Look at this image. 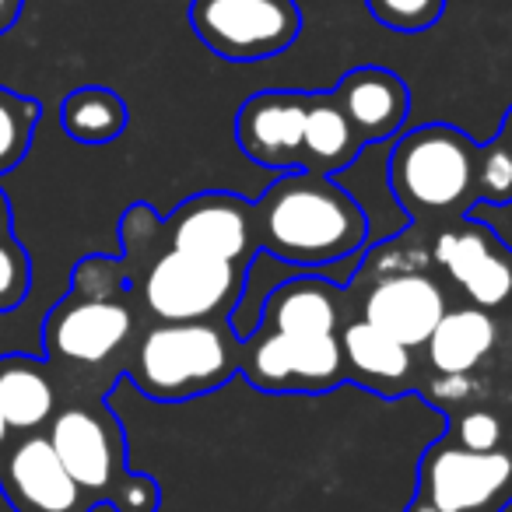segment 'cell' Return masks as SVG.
I'll return each mask as SVG.
<instances>
[{
	"label": "cell",
	"mask_w": 512,
	"mask_h": 512,
	"mask_svg": "<svg viewBox=\"0 0 512 512\" xmlns=\"http://www.w3.org/2000/svg\"><path fill=\"white\" fill-rule=\"evenodd\" d=\"M449 435H453L460 446L467 449H477V453H495V449H502V421L495 418L491 411H470L463 414V418L453 421V428H449Z\"/></svg>",
	"instance_id": "obj_26"
},
{
	"label": "cell",
	"mask_w": 512,
	"mask_h": 512,
	"mask_svg": "<svg viewBox=\"0 0 512 512\" xmlns=\"http://www.w3.org/2000/svg\"><path fill=\"white\" fill-rule=\"evenodd\" d=\"M495 141L502 144V148L509 151V158H512V106L505 109V116H502V127H498Z\"/></svg>",
	"instance_id": "obj_29"
},
{
	"label": "cell",
	"mask_w": 512,
	"mask_h": 512,
	"mask_svg": "<svg viewBox=\"0 0 512 512\" xmlns=\"http://www.w3.org/2000/svg\"><path fill=\"white\" fill-rule=\"evenodd\" d=\"M22 8L25 0H0V36H8L15 29L18 18H22Z\"/></svg>",
	"instance_id": "obj_27"
},
{
	"label": "cell",
	"mask_w": 512,
	"mask_h": 512,
	"mask_svg": "<svg viewBox=\"0 0 512 512\" xmlns=\"http://www.w3.org/2000/svg\"><path fill=\"white\" fill-rule=\"evenodd\" d=\"M39 120H43V106L36 99L0 88V176L18 169V162L29 155Z\"/></svg>",
	"instance_id": "obj_22"
},
{
	"label": "cell",
	"mask_w": 512,
	"mask_h": 512,
	"mask_svg": "<svg viewBox=\"0 0 512 512\" xmlns=\"http://www.w3.org/2000/svg\"><path fill=\"white\" fill-rule=\"evenodd\" d=\"M362 137L348 123L344 109L337 106L334 92H309V113H306V141H302V169L334 176L348 169L362 155Z\"/></svg>",
	"instance_id": "obj_20"
},
{
	"label": "cell",
	"mask_w": 512,
	"mask_h": 512,
	"mask_svg": "<svg viewBox=\"0 0 512 512\" xmlns=\"http://www.w3.org/2000/svg\"><path fill=\"white\" fill-rule=\"evenodd\" d=\"M32 288V260L18 235L0 242V316L15 313Z\"/></svg>",
	"instance_id": "obj_25"
},
{
	"label": "cell",
	"mask_w": 512,
	"mask_h": 512,
	"mask_svg": "<svg viewBox=\"0 0 512 512\" xmlns=\"http://www.w3.org/2000/svg\"><path fill=\"white\" fill-rule=\"evenodd\" d=\"M239 376L264 393H323L348 379L341 334L288 337L253 330L242 337Z\"/></svg>",
	"instance_id": "obj_11"
},
{
	"label": "cell",
	"mask_w": 512,
	"mask_h": 512,
	"mask_svg": "<svg viewBox=\"0 0 512 512\" xmlns=\"http://www.w3.org/2000/svg\"><path fill=\"white\" fill-rule=\"evenodd\" d=\"M341 351L351 383L365 386L386 400H397L407 390H414V351L386 337L372 323L358 320V316L344 320Z\"/></svg>",
	"instance_id": "obj_17"
},
{
	"label": "cell",
	"mask_w": 512,
	"mask_h": 512,
	"mask_svg": "<svg viewBox=\"0 0 512 512\" xmlns=\"http://www.w3.org/2000/svg\"><path fill=\"white\" fill-rule=\"evenodd\" d=\"M239 355L242 337L228 320L151 323L137 330L123 372L155 404H183L239 376Z\"/></svg>",
	"instance_id": "obj_3"
},
{
	"label": "cell",
	"mask_w": 512,
	"mask_h": 512,
	"mask_svg": "<svg viewBox=\"0 0 512 512\" xmlns=\"http://www.w3.org/2000/svg\"><path fill=\"white\" fill-rule=\"evenodd\" d=\"M15 214H11V200H8V193L0 190V242L4 239H11L15 235Z\"/></svg>",
	"instance_id": "obj_28"
},
{
	"label": "cell",
	"mask_w": 512,
	"mask_h": 512,
	"mask_svg": "<svg viewBox=\"0 0 512 512\" xmlns=\"http://www.w3.org/2000/svg\"><path fill=\"white\" fill-rule=\"evenodd\" d=\"M0 491L15 512H92L95 502L81 491L46 432L15 435L0 456Z\"/></svg>",
	"instance_id": "obj_13"
},
{
	"label": "cell",
	"mask_w": 512,
	"mask_h": 512,
	"mask_svg": "<svg viewBox=\"0 0 512 512\" xmlns=\"http://www.w3.org/2000/svg\"><path fill=\"white\" fill-rule=\"evenodd\" d=\"M369 235L362 204L320 172H285L256 200V242L295 267H327L358 253Z\"/></svg>",
	"instance_id": "obj_1"
},
{
	"label": "cell",
	"mask_w": 512,
	"mask_h": 512,
	"mask_svg": "<svg viewBox=\"0 0 512 512\" xmlns=\"http://www.w3.org/2000/svg\"><path fill=\"white\" fill-rule=\"evenodd\" d=\"M162 249L207 256L249 271L256 242V204L242 193L204 190L186 197L169 218H162Z\"/></svg>",
	"instance_id": "obj_10"
},
{
	"label": "cell",
	"mask_w": 512,
	"mask_h": 512,
	"mask_svg": "<svg viewBox=\"0 0 512 512\" xmlns=\"http://www.w3.org/2000/svg\"><path fill=\"white\" fill-rule=\"evenodd\" d=\"M495 316L484 313L477 306H456L449 309L439 320V327L432 330L425 351L428 365H432L439 376H467L470 369L484 362L495 348Z\"/></svg>",
	"instance_id": "obj_19"
},
{
	"label": "cell",
	"mask_w": 512,
	"mask_h": 512,
	"mask_svg": "<svg viewBox=\"0 0 512 512\" xmlns=\"http://www.w3.org/2000/svg\"><path fill=\"white\" fill-rule=\"evenodd\" d=\"M348 309L404 348L418 351L449 313V299L432 274L404 264L393 267L390 249L379 246L358 271L355 288L348 292Z\"/></svg>",
	"instance_id": "obj_7"
},
{
	"label": "cell",
	"mask_w": 512,
	"mask_h": 512,
	"mask_svg": "<svg viewBox=\"0 0 512 512\" xmlns=\"http://www.w3.org/2000/svg\"><path fill=\"white\" fill-rule=\"evenodd\" d=\"M477 204H512V158L495 137L477 148Z\"/></svg>",
	"instance_id": "obj_24"
},
{
	"label": "cell",
	"mask_w": 512,
	"mask_h": 512,
	"mask_svg": "<svg viewBox=\"0 0 512 512\" xmlns=\"http://www.w3.org/2000/svg\"><path fill=\"white\" fill-rule=\"evenodd\" d=\"M348 320V292L320 274H299L271 288L256 330L288 337H334Z\"/></svg>",
	"instance_id": "obj_15"
},
{
	"label": "cell",
	"mask_w": 512,
	"mask_h": 512,
	"mask_svg": "<svg viewBox=\"0 0 512 512\" xmlns=\"http://www.w3.org/2000/svg\"><path fill=\"white\" fill-rule=\"evenodd\" d=\"M11 439H15V435H11L8 421H4V414H0V456H4V449L11 446Z\"/></svg>",
	"instance_id": "obj_30"
},
{
	"label": "cell",
	"mask_w": 512,
	"mask_h": 512,
	"mask_svg": "<svg viewBox=\"0 0 512 512\" xmlns=\"http://www.w3.org/2000/svg\"><path fill=\"white\" fill-rule=\"evenodd\" d=\"M365 8L383 29L418 36L439 25V18L446 15V0H365Z\"/></svg>",
	"instance_id": "obj_23"
},
{
	"label": "cell",
	"mask_w": 512,
	"mask_h": 512,
	"mask_svg": "<svg viewBox=\"0 0 512 512\" xmlns=\"http://www.w3.org/2000/svg\"><path fill=\"white\" fill-rule=\"evenodd\" d=\"M57 411V379L43 358L22 355V351L0 355V414L8 421L11 435L46 432Z\"/></svg>",
	"instance_id": "obj_18"
},
{
	"label": "cell",
	"mask_w": 512,
	"mask_h": 512,
	"mask_svg": "<svg viewBox=\"0 0 512 512\" xmlns=\"http://www.w3.org/2000/svg\"><path fill=\"white\" fill-rule=\"evenodd\" d=\"M246 274L221 260L162 249L127 278L130 299L151 316V323H207L228 320L246 292Z\"/></svg>",
	"instance_id": "obj_6"
},
{
	"label": "cell",
	"mask_w": 512,
	"mask_h": 512,
	"mask_svg": "<svg viewBox=\"0 0 512 512\" xmlns=\"http://www.w3.org/2000/svg\"><path fill=\"white\" fill-rule=\"evenodd\" d=\"M60 123H64L67 137L85 148H102L123 137L130 123V109L123 95H116L106 85H85L74 88L60 106Z\"/></svg>",
	"instance_id": "obj_21"
},
{
	"label": "cell",
	"mask_w": 512,
	"mask_h": 512,
	"mask_svg": "<svg viewBox=\"0 0 512 512\" xmlns=\"http://www.w3.org/2000/svg\"><path fill=\"white\" fill-rule=\"evenodd\" d=\"M477 148L474 137L449 123L407 130L386 162L390 193L414 221L467 218L477 204Z\"/></svg>",
	"instance_id": "obj_4"
},
{
	"label": "cell",
	"mask_w": 512,
	"mask_h": 512,
	"mask_svg": "<svg viewBox=\"0 0 512 512\" xmlns=\"http://www.w3.org/2000/svg\"><path fill=\"white\" fill-rule=\"evenodd\" d=\"M432 260L467 295L470 306L484 313L512 309V246H505L491 225L470 214L442 225L432 242Z\"/></svg>",
	"instance_id": "obj_12"
},
{
	"label": "cell",
	"mask_w": 512,
	"mask_h": 512,
	"mask_svg": "<svg viewBox=\"0 0 512 512\" xmlns=\"http://www.w3.org/2000/svg\"><path fill=\"white\" fill-rule=\"evenodd\" d=\"M337 106L344 109L348 123L362 144H376L393 137L411 113V88L400 74L386 67H351L334 88Z\"/></svg>",
	"instance_id": "obj_16"
},
{
	"label": "cell",
	"mask_w": 512,
	"mask_h": 512,
	"mask_svg": "<svg viewBox=\"0 0 512 512\" xmlns=\"http://www.w3.org/2000/svg\"><path fill=\"white\" fill-rule=\"evenodd\" d=\"M46 439L95 505H109L113 512H158V481L130 470L127 435L106 404H64L46 425Z\"/></svg>",
	"instance_id": "obj_5"
},
{
	"label": "cell",
	"mask_w": 512,
	"mask_h": 512,
	"mask_svg": "<svg viewBox=\"0 0 512 512\" xmlns=\"http://www.w3.org/2000/svg\"><path fill=\"white\" fill-rule=\"evenodd\" d=\"M190 29L228 64H260L299 39L295 0H190Z\"/></svg>",
	"instance_id": "obj_9"
},
{
	"label": "cell",
	"mask_w": 512,
	"mask_h": 512,
	"mask_svg": "<svg viewBox=\"0 0 512 512\" xmlns=\"http://www.w3.org/2000/svg\"><path fill=\"white\" fill-rule=\"evenodd\" d=\"M407 512H502L512 502V453H477L442 435L421 453Z\"/></svg>",
	"instance_id": "obj_8"
},
{
	"label": "cell",
	"mask_w": 512,
	"mask_h": 512,
	"mask_svg": "<svg viewBox=\"0 0 512 512\" xmlns=\"http://www.w3.org/2000/svg\"><path fill=\"white\" fill-rule=\"evenodd\" d=\"M309 92H256L235 113V141L264 169H302Z\"/></svg>",
	"instance_id": "obj_14"
},
{
	"label": "cell",
	"mask_w": 512,
	"mask_h": 512,
	"mask_svg": "<svg viewBox=\"0 0 512 512\" xmlns=\"http://www.w3.org/2000/svg\"><path fill=\"white\" fill-rule=\"evenodd\" d=\"M137 337V306L123 260L85 256L71 274V292L43 323V348L53 365L99 369L130 355Z\"/></svg>",
	"instance_id": "obj_2"
}]
</instances>
